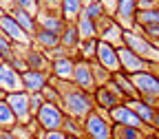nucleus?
<instances>
[{
	"label": "nucleus",
	"mask_w": 159,
	"mask_h": 139,
	"mask_svg": "<svg viewBox=\"0 0 159 139\" xmlns=\"http://www.w3.org/2000/svg\"><path fill=\"white\" fill-rule=\"evenodd\" d=\"M51 84L57 86L60 91V106L62 110L69 115V117H75V119H84L89 113L95 110V99H93V93H86L80 86H75L71 79H57L51 75Z\"/></svg>",
	"instance_id": "f257e3e1"
},
{
	"label": "nucleus",
	"mask_w": 159,
	"mask_h": 139,
	"mask_svg": "<svg viewBox=\"0 0 159 139\" xmlns=\"http://www.w3.org/2000/svg\"><path fill=\"white\" fill-rule=\"evenodd\" d=\"M84 126V137L86 139H113V122L108 113L95 108L82 119Z\"/></svg>",
	"instance_id": "f03ea898"
},
{
	"label": "nucleus",
	"mask_w": 159,
	"mask_h": 139,
	"mask_svg": "<svg viewBox=\"0 0 159 139\" xmlns=\"http://www.w3.org/2000/svg\"><path fill=\"white\" fill-rule=\"evenodd\" d=\"M64 119H66V113L62 110V106L51 102H44L35 113V122L40 124L42 130H62Z\"/></svg>",
	"instance_id": "7ed1b4c3"
},
{
	"label": "nucleus",
	"mask_w": 159,
	"mask_h": 139,
	"mask_svg": "<svg viewBox=\"0 0 159 139\" xmlns=\"http://www.w3.org/2000/svg\"><path fill=\"white\" fill-rule=\"evenodd\" d=\"M133 84L139 93V97L148 99V102H157L159 99V75L155 71H142V73H133L130 75Z\"/></svg>",
	"instance_id": "20e7f679"
},
{
	"label": "nucleus",
	"mask_w": 159,
	"mask_h": 139,
	"mask_svg": "<svg viewBox=\"0 0 159 139\" xmlns=\"http://www.w3.org/2000/svg\"><path fill=\"white\" fill-rule=\"evenodd\" d=\"M7 104L11 106L18 124H29L33 122V110H31V93L27 91H18V93H7L5 95Z\"/></svg>",
	"instance_id": "39448f33"
},
{
	"label": "nucleus",
	"mask_w": 159,
	"mask_h": 139,
	"mask_svg": "<svg viewBox=\"0 0 159 139\" xmlns=\"http://www.w3.org/2000/svg\"><path fill=\"white\" fill-rule=\"evenodd\" d=\"M137 13H139V0H117L113 18L124 31H133L137 27Z\"/></svg>",
	"instance_id": "423d86ee"
},
{
	"label": "nucleus",
	"mask_w": 159,
	"mask_h": 139,
	"mask_svg": "<svg viewBox=\"0 0 159 139\" xmlns=\"http://www.w3.org/2000/svg\"><path fill=\"white\" fill-rule=\"evenodd\" d=\"M108 117H111V122L113 124H122V126H133V128H142V130H146V132H150L152 128H148L142 119H139V115L126 104V102H122V104H117L115 108H111L108 110Z\"/></svg>",
	"instance_id": "0eeeda50"
},
{
	"label": "nucleus",
	"mask_w": 159,
	"mask_h": 139,
	"mask_svg": "<svg viewBox=\"0 0 159 139\" xmlns=\"http://www.w3.org/2000/svg\"><path fill=\"white\" fill-rule=\"evenodd\" d=\"M71 82L75 86H80L86 93H95L97 91V82L93 75V64L86 60H75V69H73V79Z\"/></svg>",
	"instance_id": "6e6552de"
},
{
	"label": "nucleus",
	"mask_w": 159,
	"mask_h": 139,
	"mask_svg": "<svg viewBox=\"0 0 159 139\" xmlns=\"http://www.w3.org/2000/svg\"><path fill=\"white\" fill-rule=\"evenodd\" d=\"M117 53H119V62H122V71L133 75V73H142V71H150L152 64L146 62L142 55H137L135 51H130L126 44L117 47Z\"/></svg>",
	"instance_id": "1a4fd4ad"
},
{
	"label": "nucleus",
	"mask_w": 159,
	"mask_h": 139,
	"mask_svg": "<svg viewBox=\"0 0 159 139\" xmlns=\"http://www.w3.org/2000/svg\"><path fill=\"white\" fill-rule=\"evenodd\" d=\"M0 31H2V33L11 40V42H16V44L31 47V42H33V38H31L29 33H25V29L16 22V18H13L11 13L0 16Z\"/></svg>",
	"instance_id": "9d476101"
},
{
	"label": "nucleus",
	"mask_w": 159,
	"mask_h": 139,
	"mask_svg": "<svg viewBox=\"0 0 159 139\" xmlns=\"http://www.w3.org/2000/svg\"><path fill=\"white\" fill-rule=\"evenodd\" d=\"M0 91H2L5 95H7V93L25 91L22 73H20L18 69H13L11 62H2V64H0Z\"/></svg>",
	"instance_id": "9b49d317"
},
{
	"label": "nucleus",
	"mask_w": 159,
	"mask_h": 139,
	"mask_svg": "<svg viewBox=\"0 0 159 139\" xmlns=\"http://www.w3.org/2000/svg\"><path fill=\"white\" fill-rule=\"evenodd\" d=\"M95 60H97L104 69H108L111 73H119V71H122V62H119L117 47L104 42V40H99V44H97V57H95Z\"/></svg>",
	"instance_id": "f8f14e48"
},
{
	"label": "nucleus",
	"mask_w": 159,
	"mask_h": 139,
	"mask_svg": "<svg viewBox=\"0 0 159 139\" xmlns=\"http://www.w3.org/2000/svg\"><path fill=\"white\" fill-rule=\"evenodd\" d=\"M20 55H22L27 69H31V71H44V73H51V57L47 55V51L38 49V47H27Z\"/></svg>",
	"instance_id": "ddd939ff"
},
{
	"label": "nucleus",
	"mask_w": 159,
	"mask_h": 139,
	"mask_svg": "<svg viewBox=\"0 0 159 139\" xmlns=\"http://www.w3.org/2000/svg\"><path fill=\"white\" fill-rule=\"evenodd\" d=\"M51 82V73H44V71H31L27 69L22 73V84H25V91L27 93H42L47 88V84Z\"/></svg>",
	"instance_id": "4468645a"
},
{
	"label": "nucleus",
	"mask_w": 159,
	"mask_h": 139,
	"mask_svg": "<svg viewBox=\"0 0 159 139\" xmlns=\"http://www.w3.org/2000/svg\"><path fill=\"white\" fill-rule=\"evenodd\" d=\"M124 102L139 115V119L148 126V128H152V122H155V115H157V110H155V104L152 102H148V99H144V97H137V99H124Z\"/></svg>",
	"instance_id": "2eb2a0df"
},
{
	"label": "nucleus",
	"mask_w": 159,
	"mask_h": 139,
	"mask_svg": "<svg viewBox=\"0 0 159 139\" xmlns=\"http://www.w3.org/2000/svg\"><path fill=\"white\" fill-rule=\"evenodd\" d=\"M93 99H95V108L104 110V113H108V110L115 108L117 104H122V99H119V97L111 91L108 84H106V86H97V91L93 93Z\"/></svg>",
	"instance_id": "dca6fc26"
},
{
	"label": "nucleus",
	"mask_w": 159,
	"mask_h": 139,
	"mask_svg": "<svg viewBox=\"0 0 159 139\" xmlns=\"http://www.w3.org/2000/svg\"><path fill=\"white\" fill-rule=\"evenodd\" d=\"M35 20H38V29H47V31H53V33H62L64 27H66V20L62 18V13L42 11L40 16H35Z\"/></svg>",
	"instance_id": "f3484780"
},
{
	"label": "nucleus",
	"mask_w": 159,
	"mask_h": 139,
	"mask_svg": "<svg viewBox=\"0 0 159 139\" xmlns=\"http://www.w3.org/2000/svg\"><path fill=\"white\" fill-rule=\"evenodd\" d=\"M73 69H75V60L71 55L51 60V75L57 79H73Z\"/></svg>",
	"instance_id": "a211bd4d"
},
{
	"label": "nucleus",
	"mask_w": 159,
	"mask_h": 139,
	"mask_svg": "<svg viewBox=\"0 0 159 139\" xmlns=\"http://www.w3.org/2000/svg\"><path fill=\"white\" fill-rule=\"evenodd\" d=\"M33 44L42 51H51L55 47H62V40H60V33L47 31V29H38L33 35Z\"/></svg>",
	"instance_id": "6ab92c4d"
},
{
	"label": "nucleus",
	"mask_w": 159,
	"mask_h": 139,
	"mask_svg": "<svg viewBox=\"0 0 159 139\" xmlns=\"http://www.w3.org/2000/svg\"><path fill=\"white\" fill-rule=\"evenodd\" d=\"M60 40H62V47H64L66 51L80 49V42H82V38H80V31H77L75 22H66L64 31L60 33Z\"/></svg>",
	"instance_id": "aec40b11"
},
{
	"label": "nucleus",
	"mask_w": 159,
	"mask_h": 139,
	"mask_svg": "<svg viewBox=\"0 0 159 139\" xmlns=\"http://www.w3.org/2000/svg\"><path fill=\"white\" fill-rule=\"evenodd\" d=\"M11 16L16 18V22L25 29V33H29L31 38L35 35V31H38V20H35V16H31L29 11H22V9H13Z\"/></svg>",
	"instance_id": "412c9836"
},
{
	"label": "nucleus",
	"mask_w": 159,
	"mask_h": 139,
	"mask_svg": "<svg viewBox=\"0 0 159 139\" xmlns=\"http://www.w3.org/2000/svg\"><path fill=\"white\" fill-rule=\"evenodd\" d=\"M113 82L122 88V93L126 95V99H137L139 97V93H137V88H135V84H133V79H130L128 73H124V71L113 73Z\"/></svg>",
	"instance_id": "4be33fe9"
},
{
	"label": "nucleus",
	"mask_w": 159,
	"mask_h": 139,
	"mask_svg": "<svg viewBox=\"0 0 159 139\" xmlns=\"http://www.w3.org/2000/svg\"><path fill=\"white\" fill-rule=\"evenodd\" d=\"M84 9V0H62V18L66 22H77Z\"/></svg>",
	"instance_id": "5701e85b"
},
{
	"label": "nucleus",
	"mask_w": 159,
	"mask_h": 139,
	"mask_svg": "<svg viewBox=\"0 0 159 139\" xmlns=\"http://www.w3.org/2000/svg\"><path fill=\"white\" fill-rule=\"evenodd\" d=\"M113 139H146V130L133 128V126H122V124H113Z\"/></svg>",
	"instance_id": "b1692460"
},
{
	"label": "nucleus",
	"mask_w": 159,
	"mask_h": 139,
	"mask_svg": "<svg viewBox=\"0 0 159 139\" xmlns=\"http://www.w3.org/2000/svg\"><path fill=\"white\" fill-rule=\"evenodd\" d=\"M97 44H99V38H93V40H82L80 42V53H77V60H86V62H93L97 57Z\"/></svg>",
	"instance_id": "393cba45"
},
{
	"label": "nucleus",
	"mask_w": 159,
	"mask_h": 139,
	"mask_svg": "<svg viewBox=\"0 0 159 139\" xmlns=\"http://www.w3.org/2000/svg\"><path fill=\"white\" fill-rule=\"evenodd\" d=\"M16 124H18V119H16V115H13L11 106L7 104V99H5V97H0V128L11 130Z\"/></svg>",
	"instance_id": "a878e982"
},
{
	"label": "nucleus",
	"mask_w": 159,
	"mask_h": 139,
	"mask_svg": "<svg viewBox=\"0 0 159 139\" xmlns=\"http://www.w3.org/2000/svg\"><path fill=\"white\" fill-rule=\"evenodd\" d=\"M75 27H77L80 38H82V40H93V38H97V25L93 22V20L84 18V16H80V20L75 22Z\"/></svg>",
	"instance_id": "bb28decb"
},
{
	"label": "nucleus",
	"mask_w": 159,
	"mask_h": 139,
	"mask_svg": "<svg viewBox=\"0 0 159 139\" xmlns=\"http://www.w3.org/2000/svg\"><path fill=\"white\" fill-rule=\"evenodd\" d=\"M62 130H64L69 137H75V139H86V137H84V126H82V119H75V117H69V115H66Z\"/></svg>",
	"instance_id": "cd10ccee"
},
{
	"label": "nucleus",
	"mask_w": 159,
	"mask_h": 139,
	"mask_svg": "<svg viewBox=\"0 0 159 139\" xmlns=\"http://www.w3.org/2000/svg\"><path fill=\"white\" fill-rule=\"evenodd\" d=\"M82 16L97 22L102 16H106V9L102 5V0H93V2H84V9H82Z\"/></svg>",
	"instance_id": "c85d7f7f"
},
{
	"label": "nucleus",
	"mask_w": 159,
	"mask_h": 139,
	"mask_svg": "<svg viewBox=\"0 0 159 139\" xmlns=\"http://www.w3.org/2000/svg\"><path fill=\"white\" fill-rule=\"evenodd\" d=\"M93 75H95V82H97V86H106L111 79H113V73L108 71V69H104L102 64L97 62V60H93Z\"/></svg>",
	"instance_id": "c756f323"
},
{
	"label": "nucleus",
	"mask_w": 159,
	"mask_h": 139,
	"mask_svg": "<svg viewBox=\"0 0 159 139\" xmlns=\"http://www.w3.org/2000/svg\"><path fill=\"white\" fill-rule=\"evenodd\" d=\"M0 55H2V60L5 62H11V60L16 57V51H13V47H11V40L0 31Z\"/></svg>",
	"instance_id": "7c9ffc66"
},
{
	"label": "nucleus",
	"mask_w": 159,
	"mask_h": 139,
	"mask_svg": "<svg viewBox=\"0 0 159 139\" xmlns=\"http://www.w3.org/2000/svg\"><path fill=\"white\" fill-rule=\"evenodd\" d=\"M42 97H44V102H51V104H60V99H62V97H60V91H57V86L55 84H47V88L42 91Z\"/></svg>",
	"instance_id": "2f4dec72"
},
{
	"label": "nucleus",
	"mask_w": 159,
	"mask_h": 139,
	"mask_svg": "<svg viewBox=\"0 0 159 139\" xmlns=\"http://www.w3.org/2000/svg\"><path fill=\"white\" fill-rule=\"evenodd\" d=\"M16 2V9H22V11H29L31 16L38 13V7H40V0H13Z\"/></svg>",
	"instance_id": "473e14b6"
},
{
	"label": "nucleus",
	"mask_w": 159,
	"mask_h": 139,
	"mask_svg": "<svg viewBox=\"0 0 159 139\" xmlns=\"http://www.w3.org/2000/svg\"><path fill=\"white\" fill-rule=\"evenodd\" d=\"M35 137L38 139H71L64 130H40Z\"/></svg>",
	"instance_id": "72a5a7b5"
},
{
	"label": "nucleus",
	"mask_w": 159,
	"mask_h": 139,
	"mask_svg": "<svg viewBox=\"0 0 159 139\" xmlns=\"http://www.w3.org/2000/svg\"><path fill=\"white\" fill-rule=\"evenodd\" d=\"M44 104V97H42V93H33L31 95V110H33V117H35V113L40 110V106Z\"/></svg>",
	"instance_id": "f704fd0d"
},
{
	"label": "nucleus",
	"mask_w": 159,
	"mask_h": 139,
	"mask_svg": "<svg viewBox=\"0 0 159 139\" xmlns=\"http://www.w3.org/2000/svg\"><path fill=\"white\" fill-rule=\"evenodd\" d=\"M0 139H18L13 135V130H7V128H0Z\"/></svg>",
	"instance_id": "c9c22d12"
},
{
	"label": "nucleus",
	"mask_w": 159,
	"mask_h": 139,
	"mask_svg": "<svg viewBox=\"0 0 159 139\" xmlns=\"http://www.w3.org/2000/svg\"><path fill=\"white\" fill-rule=\"evenodd\" d=\"M157 110V108H155ZM152 130L155 132H159V110H157V115H155V122H152Z\"/></svg>",
	"instance_id": "e433bc0d"
},
{
	"label": "nucleus",
	"mask_w": 159,
	"mask_h": 139,
	"mask_svg": "<svg viewBox=\"0 0 159 139\" xmlns=\"http://www.w3.org/2000/svg\"><path fill=\"white\" fill-rule=\"evenodd\" d=\"M146 139H159V132L150 130V132H146Z\"/></svg>",
	"instance_id": "4c0bfd02"
},
{
	"label": "nucleus",
	"mask_w": 159,
	"mask_h": 139,
	"mask_svg": "<svg viewBox=\"0 0 159 139\" xmlns=\"http://www.w3.org/2000/svg\"><path fill=\"white\" fill-rule=\"evenodd\" d=\"M0 16H5V11H2V7H0Z\"/></svg>",
	"instance_id": "58836bf2"
},
{
	"label": "nucleus",
	"mask_w": 159,
	"mask_h": 139,
	"mask_svg": "<svg viewBox=\"0 0 159 139\" xmlns=\"http://www.w3.org/2000/svg\"><path fill=\"white\" fill-rule=\"evenodd\" d=\"M150 2H155V5H159V0H150Z\"/></svg>",
	"instance_id": "ea45409f"
},
{
	"label": "nucleus",
	"mask_w": 159,
	"mask_h": 139,
	"mask_svg": "<svg viewBox=\"0 0 159 139\" xmlns=\"http://www.w3.org/2000/svg\"><path fill=\"white\" fill-rule=\"evenodd\" d=\"M2 62H5V60H2V55H0V64H2Z\"/></svg>",
	"instance_id": "a19ab883"
},
{
	"label": "nucleus",
	"mask_w": 159,
	"mask_h": 139,
	"mask_svg": "<svg viewBox=\"0 0 159 139\" xmlns=\"http://www.w3.org/2000/svg\"><path fill=\"white\" fill-rule=\"evenodd\" d=\"M84 2H93V0H84Z\"/></svg>",
	"instance_id": "79ce46f5"
}]
</instances>
